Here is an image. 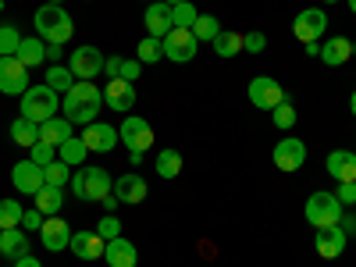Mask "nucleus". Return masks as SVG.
<instances>
[{"label":"nucleus","mask_w":356,"mask_h":267,"mask_svg":"<svg viewBox=\"0 0 356 267\" xmlns=\"http://www.w3.org/2000/svg\"><path fill=\"white\" fill-rule=\"evenodd\" d=\"M65 118L72 125H93L104 107V89L89 79H75V86L65 93Z\"/></svg>","instance_id":"nucleus-1"},{"label":"nucleus","mask_w":356,"mask_h":267,"mask_svg":"<svg viewBox=\"0 0 356 267\" xmlns=\"http://www.w3.org/2000/svg\"><path fill=\"white\" fill-rule=\"evenodd\" d=\"M33 25H36V36H40L43 43H57V47H65V43L72 40V33H75L72 15H68L65 8H57V4H43V8L36 11Z\"/></svg>","instance_id":"nucleus-2"},{"label":"nucleus","mask_w":356,"mask_h":267,"mask_svg":"<svg viewBox=\"0 0 356 267\" xmlns=\"http://www.w3.org/2000/svg\"><path fill=\"white\" fill-rule=\"evenodd\" d=\"M18 107H22V118L43 125V122H50V118H57V107H61V100H57V93H54L47 82H40V86H29V89H25Z\"/></svg>","instance_id":"nucleus-3"},{"label":"nucleus","mask_w":356,"mask_h":267,"mask_svg":"<svg viewBox=\"0 0 356 267\" xmlns=\"http://www.w3.org/2000/svg\"><path fill=\"white\" fill-rule=\"evenodd\" d=\"M72 193L79 196V200H104L111 189H114V178L107 175V168H100V164H86V168H79L75 175H72Z\"/></svg>","instance_id":"nucleus-4"},{"label":"nucleus","mask_w":356,"mask_h":267,"mask_svg":"<svg viewBox=\"0 0 356 267\" xmlns=\"http://www.w3.org/2000/svg\"><path fill=\"white\" fill-rule=\"evenodd\" d=\"M342 211H346V207L339 203L335 193H314V196L307 200V207H303V214H307V221H310L314 228H332V225H339V221H342Z\"/></svg>","instance_id":"nucleus-5"},{"label":"nucleus","mask_w":356,"mask_h":267,"mask_svg":"<svg viewBox=\"0 0 356 267\" xmlns=\"http://www.w3.org/2000/svg\"><path fill=\"white\" fill-rule=\"evenodd\" d=\"M118 136H122V143L129 146V154H146L154 146V129H150V122L146 118H139V114H125V122H122V129H118Z\"/></svg>","instance_id":"nucleus-6"},{"label":"nucleus","mask_w":356,"mask_h":267,"mask_svg":"<svg viewBox=\"0 0 356 267\" xmlns=\"http://www.w3.org/2000/svg\"><path fill=\"white\" fill-rule=\"evenodd\" d=\"M161 43H164V57L175 65H189L200 50V40L193 36V29H171Z\"/></svg>","instance_id":"nucleus-7"},{"label":"nucleus","mask_w":356,"mask_h":267,"mask_svg":"<svg viewBox=\"0 0 356 267\" xmlns=\"http://www.w3.org/2000/svg\"><path fill=\"white\" fill-rule=\"evenodd\" d=\"M324 29H328V15H324L321 8H307V11L296 15V22H292V36L307 47V43H321Z\"/></svg>","instance_id":"nucleus-8"},{"label":"nucleus","mask_w":356,"mask_h":267,"mask_svg":"<svg viewBox=\"0 0 356 267\" xmlns=\"http://www.w3.org/2000/svg\"><path fill=\"white\" fill-rule=\"evenodd\" d=\"M104 65H107V57H104L100 47H79V50H72V57H68L72 75H75V79H89V82L104 72Z\"/></svg>","instance_id":"nucleus-9"},{"label":"nucleus","mask_w":356,"mask_h":267,"mask_svg":"<svg viewBox=\"0 0 356 267\" xmlns=\"http://www.w3.org/2000/svg\"><path fill=\"white\" fill-rule=\"evenodd\" d=\"M250 104L253 107H260V111H275L282 100H285V89L278 86V79H271V75H257V79H250Z\"/></svg>","instance_id":"nucleus-10"},{"label":"nucleus","mask_w":356,"mask_h":267,"mask_svg":"<svg viewBox=\"0 0 356 267\" xmlns=\"http://www.w3.org/2000/svg\"><path fill=\"white\" fill-rule=\"evenodd\" d=\"M29 82V68L18 61V57H0V93L4 97H22Z\"/></svg>","instance_id":"nucleus-11"},{"label":"nucleus","mask_w":356,"mask_h":267,"mask_svg":"<svg viewBox=\"0 0 356 267\" xmlns=\"http://www.w3.org/2000/svg\"><path fill=\"white\" fill-rule=\"evenodd\" d=\"M40 243H43V250H50V253H65V250L72 246V228H68V221H65L61 214H50V218L43 221V228H40Z\"/></svg>","instance_id":"nucleus-12"},{"label":"nucleus","mask_w":356,"mask_h":267,"mask_svg":"<svg viewBox=\"0 0 356 267\" xmlns=\"http://www.w3.org/2000/svg\"><path fill=\"white\" fill-rule=\"evenodd\" d=\"M104 107L107 111H118V114H129L136 107V82L107 79V86H104Z\"/></svg>","instance_id":"nucleus-13"},{"label":"nucleus","mask_w":356,"mask_h":267,"mask_svg":"<svg viewBox=\"0 0 356 267\" xmlns=\"http://www.w3.org/2000/svg\"><path fill=\"white\" fill-rule=\"evenodd\" d=\"M82 143H86L89 154H111L114 146L122 143V136H118V129L107 125V122H93V125L82 129Z\"/></svg>","instance_id":"nucleus-14"},{"label":"nucleus","mask_w":356,"mask_h":267,"mask_svg":"<svg viewBox=\"0 0 356 267\" xmlns=\"http://www.w3.org/2000/svg\"><path fill=\"white\" fill-rule=\"evenodd\" d=\"M303 164H307V143L296 136H285L275 146V168L278 171H300Z\"/></svg>","instance_id":"nucleus-15"},{"label":"nucleus","mask_w":356,"mask_h":267,"mask_svg":"<svg viewBox=\"0 0 356 267\" xmlns=\"http://www.w3.org/2000/svg\"><path fill=\"white\" fill-rule=\"evenodd\" d=\"M11 182H15L18 193L36 196V193L47 186V178H43V168H40V164H33V161H18V164L11 168Z\"/></svg>","instance_id":"nucleus-16"},{"label":"nucleus","mask_w":356,"mask_h":267,"mask_svg":"<svg viewBox=\"0 0 356 267\" xmlns=\"http://www.w3.org/2000/svg\"><path fill=\"white\" fill-rule=\"evenodd\" d=\"M346 243H349V235L342 232V225H332V228H317L314 250H317L321 260H335V257H342Z\"/></svg>","instance_id":"nucleus-17"},{"label":"nucleus","mask_w":356,"mask_h":267,"mask_svg":"<svg viewBox=\"0 0 356 267\" xmlns=\"http://www.w3.org/2000/svg\"><path fill=\"white\" fill-rule=\"evenodd\" d=\"M143 25H146V36L164 40L171 29H175V22H171V8L164 4V0H154V4L146 8V15H143Z\"/></svg>","instance_id":"nucleus-18"},{"label":"nucleus","mask_w":356,"mask_h":267,"mask_svg":"<svg viewBox=\"0 0 356 267\" xmlns=\"http://www.w3.org/2000/svg\"><path fill=\"white\" fill-rule=\"evenodd\" d=\"M324 171H328L335 182H356V154L353 150H332L328 161H324Z\"/></svg>","instance_id":"nucleus-19"},{"label":"nucleus","mask_w":356,"mask_h":267,"mask_svg":"<svg viewBox=\"0 0 356 267\" xmlns=\"http://www.w3.org/2000/svg\"><path fill=\"white\" fill-rule=\"evenodd\" d=\"M79 260H100L104 257V250H107V243L100 239L97 232H72V246H68Z\"/></svg>","instance_id":"nucleus-20"},{"label":"nucleus","mask_w":356,"mask_h":267,"mask_svg":"<svg viewBox=\"0 0 356 267\" xmlns=\"http://www.w3.org/2000/svg\"><path fill=\"white\" fill-rule=\"evenodd\" d=\"M104 260H107V267H136L139 253H136V246L125 239V235H118V239H111V243H107Z\"/></svg>","instance_id":"nucleus-21"},{"label":"nucleus","mask_w":356,"mask_h":267,"mask_svg":"<svg viewBox=\"0 0 356 267\" xmlns=\"http://www.w3.org/2000/svg\"><path fill=\"white\" fill-rule=\"evenodd\" d=\"M0 257H4V260L29 257V235H25V228H4V232H0Z\"/></svg>","instance_id":"nucleus-22"},{"label":"nucleus","mask_w":356,"mask_h":267,"mask_svg":"<svg viewBox=\"0 0 356 267\" xmlns=\"http://www.w3.org/2000/svg\"><path fill=\"white\" fill-rule=\"evenodd\" d=\"M321 65H328V68H339V65H346L349 57H353V43L349 40H342V36H332V40H324L321 43Z\"/></svg>","instance_id":"nucleus-23"},{"label":"nucleus","mask_w":356,"mask_h":267,"mask_svg":"<svg viewBox=\"0 0 356 267\" xmlns=\"http://www.w3.org/2000/svg\"><path fill=\"white\" fill-rule=\"evenodd\" d=\"M111 193L122 200V203H143L146 200V182H143L139 175H118Z\"/></svg>","instance_id":"nucleus-24"},{"label":"nucleus","mask_w":356,"mask_h":267,"mask_svg":"<svg viewBox=\"0 0 356 267\" xmlns=\"http://www.w3.org/2000/svg\"><path fill=\"white\" fill-rule=\"evenodd\" d=\"M15 57H18L25 68H40V65L47 61V43H43L40 36H29V40H22V47H18Z\"/></svg>","instance_id":"nucleus-25"},{"label":"nucleus","mask_w":356,"mask_h":267,"mask_svg":"<svg viewBox=\"0 0 356 267\" xmlns=\"http://www.w3.org/2000/svg\"><path fill=\"white\" fill-rule=\"evenodd\" d=\"M68 136H75L68 118H50V122H43V125H40V139H43V143H50V146H61Z\"/></svg>","instance_id":"nucleus-26"},{"label":"nucleus","mask_w":356,"mask_h":267,"mask_svg":"<svg viewBox=\"0 0 356 267\" xmlns=\"http://www.w3.org/2000/svg\"><path fill=\"white\" fill-rule=\"evenodd\" d=\"M107 79H125V82H136L143 65L139 61H129V57H107V65H104Z\"/></svg>","instance_id":"nucleus-27"},{"label":"nucleus","mask_w":356,"mask_h":267,"mask_svg":"<svg viewBox=\"0 0 356 267\" xmlns=\"http://www.w3.org/2000/svg\"><path fill=\"white\" fill-rule=\"evenodd\" d=\"M33 200H36V211H43L47 218H50V214H61V207H65V189H57V186H43Z\"/></svg>","instance_id":"nucleus-28"},{"label":"nucleus","mask_w":356,"mask_h":267,"mask_svg":"<svg viewBox=\"0 0 356 267\" xmlns=\"http://www.w3.org/2000/svg\"><path fill=\"white\" fill-rule=\"evenodd\" d=\"M57 157H61L68 168L72 164H86V157H89V150H86V143H82V136H68L61 146H57Z\"/></svg>","instance_id":"nucleus-29"},{"label":"nucleus","mask_w":356,"mask_h":267,"mask_svg":"<svg viewBox=\"0 0 356 267\" xmlns=\"http://www.w3.org/2000/svg\"><path fill=\"white\" fill-rule=\"evenodd\" d=\"M11 139H15L18 146H29V150H33V146L40 143V125H36V122H29V118H22V114H18V122L11 125Z\"/></svg>","instance_id":"nucleus-30"},{"label":"nucleus","mask_w":356,"mask_h":267,"mask_svg":"<svg viewBox=\"0 0 356 267\" xmlns=\"http://www.w3.org/2000/svg\"><path fill=\"white\" fill-rule=\"evenodd\" d=\"M154 168H157V175H161V178H178V175H182V154L168 146V150H161V154H157Z\"/></svg>","instance_id":"nucleus-31"},{"label":"nucleus","mask_w":356,"mask_h":267,"mask_svg":"<svg viewBox=\"0 0 356 267\" xmlns=\"http://www.w3.org/2000/svg\"><path fill=\"white\" fill-rule=\"evenodd\" d=\"M47 86L54 89V93H68V89L75 86V75L68 65H50L47 68Z\"/></svg>","instance_id":"nucleus-32"},{"label":"nucleus","mask_w":356,"mask_h":267,"mask_svg":"<svg viewBox=\"0 0 356 267\" xmlns=\"http://www.w3.org/2000/svg\"><path fill=\"white\" fill-rule=\"evenodd\" d=\"M211 47H214L218 57H235V54L243 50V36H239V33H228V29H221L218 40H214Z\"/></svg>","instance_id":"nucleus-33"},{"label":"nucleus","mask_w":356,"mask_h":267,"mask_svg":"<svg viewBox=\"0 0 356 267\" xmlns=\"http://www.w3.org/2000/svg\"><path fill=\"white\" fill-rule=\"evenodd\" d=\"M218 33H221V22H218L214 15H200L196 25H193V36H196L200 43H214Z\"/></svg>","instance_id":"nucleus-34"},{"label":"nucleus","mask_w":356,"mask_h":267,"mask_svg":"<svg viewBox=\"0 0 356 267\" xmlns=\"http://www.w3.org/2000/svg\"><path fill=\"white\" fill-rule=\"evenodd\" d=\"M161 57H164V43L154 40V36H146V40L139 43V50H136V61H139V65H157Z\"/></svg>","instance_id":"nucleus-35"},{"label":"nucleus","mask_w":356,"mask_h":267,"mask_svg":"<svg viewBox=\"0 0 356 267\" xmlns=\"http://www.w3.org/2000/svg\"><path fill=\"white\" fill-rule=\"evenodd\" d=\"M22 203L18 200H0V232L4 228H22Z\"/></svg>","instance_id":"nucleus-36"},{"label":"nucleus","mask_w":356,"mask_h":267,"mask_svg":"<svg viewBox=\"0 0 356 267\" xmlns=\"http://www.w3.org/2000/svg\"><path fill=\"white\" fill-rule=\"evenodd\" d=\"M43 178H47V186L65 189V186L72 182V168H68L65 161H54V164H47V168H43Z\"/></svg>","instance_id":"nucleus-37"},{"label":"nucleus","mask_w":356,"mask_h":267,"mask_svg":"<svg viewBox=\"0 0 356 267\" xmlns=\"http://www.w3.org/2000/svg\"><path fill=\"white\" fill-rule=\"evenodd\" d=\"M22 47V33L8 22V25H0V57H15Z\"/></svg>","instance_id":"nucleus-38"},{"label":"nucleus","mask_w":356,"mask_h":267,"mask_svg":"<svg viewBox=\"0 0 356 267\" xmlns=\"http://www.w3.org/2000/svg\"><path fill=\"white\" fill-rule=\"evenodd\" d=\"M196 18H200V11L193 8V0H186V4H175V8H171V22H175V29H193Z\"/></svg>","instance_id":"nucleus-39"},{"label":"nucleus","mask_w":356,"mask_h":267,"mask_svg":"<svg viewBox=\"0 0 356 267\" xmlns=\"http://www.w3.org/2000/svg\"><path fill=\"white\" fill-rule=\"evenodd\" d=\"M271 118H275V125H278L282 132H289V129L296 125V118H300V114H296V107H292V100L285 97V100H282V104H278V107L271 111Z\"/></svg>","instance_id":"nucleus-40"},{"label":"nucleus","mask_w":356,"mask_h":267,"mask_svg":"<svg viewBox=\"0 0 356 267\" xmlns=\"http://www.w3.org/2000/svg\"><path fill=\"white\" fill-rule=\"evenodd\" d=\"M97 235H100L104 243L118 239V235H122V221H118V214H104V218H100V225H97Z\"/></svg>","instance_id":"nucleus-41"},{"label":"nucleus","mask_w":356,"mask_h":267,"mask_svg":"<svg viewBox=\"0 0 356 267\" xmlns=\"http://www.w3.org/2000/svg\"><path fill=\"white\" fill-rule=\"evenodd\" d=\"M54 157H57V146H50V143H36L33 146V157H29V161H33V164H40V168H47V164H54Z\"/></svg>","instance_id":"nucleus-42"},{"label":"nucleus","mask_w":356,"mask_h":267,"mask_svg":"<svg viewBox=\"0 0 356 267\" xmlns=\"http://www.w3.org/2000/svg\"><path fill=\"white\" fill-rule=\"evenodd\" d=\"M243 50L246 54H264L267 50V36L264 33H246L243 36Z\"/></svg>","instance_id":"nucleus-43"},{"label":"nucleus","mask_w":356,"mask_h":267,"mask_svg":"<svg viewBox=\"0 0 356 267\" xmlns=\"http://www.w3.org/2000/svg\"><path fill=\"white\" fill-rule=\"evenodd\" d=\"M43 221H47L43 211H25V214H22V228H25V232H40Z\"/></svg>","instance_id":"nucleus-44"},{"label":"nucleus","mask_w":356,"mask_h":267,"mask_svg":"<svg viewBox=\"0 0 356 267\" xmlns=\"http://www.w3.org/2000/svg\"><path fill=\"white\" fill-rule=\"evenodd\" d=\"M335 196H339L342 207H353V203H356V182H339Z\"/></svg>","instance_id":"nucleus-45"},{"label":"nucleus","mask_w":356,"mask_h":267,"mask_svg":"<svg viewBox=\"0 0 356 267\" xmlns=\"http://www.w3.org/2000/svg\"><path fill=\"white\" fill-rule=\"evenodd\" d=\"M100 207H104V211H107V214H114V211H118V207H122V200H118L114 193H107V196L100 200Z\"/></svg>","instance_id":"nucleus-46"},{"label":"nucleus","mask_w":356,"mask_h":267,"mask_svg":"<svg viewBox=\"0 0 356 267\" xmlns=\"http://www.w3.org/2000/svg\"><path fill=\"white\" fill-rule=\"evenodd\" d=\"M61 57H65V50H61V47H57V43H47V61L61 65Z\"/></svg>","instance_id":"nucleus-47"},{"label":"nucleus","mask_w":356,"mask_h":267,"mask_svg":"<svg viewBox=\"0 0 356 267\" xmlns=\"http://www.w3.org/2000/svg\"><path fill=\"white\" fill-rule=\"evenodd\" d=\"M339 225H342V232H346V235H356V214H349V218H342Z\"/></svg>","instance_id":"nucleus-48"},{"label":"nucleus","mask_w":356,"mask_h":267,"mask_svg":"<svg viewBox=\"0 0 356 267\" xmlns=\"http://www.w3.org/2000/svg\"><path fill=\"white\" fill-rule=\"evenodd\" d=\"M15 267H43V264H40V260H36L33 253H29V257H22V260H15Z\"/></svg>","instance_id":"nucleus-49"},{"label":"nucleus","mask_w":356,"mask_h":267,"mask_svg":"<svg viewBox=\"0 0 356 267\" xmlns=\"http://www.w3.org/2000/svg\"><path fill=\"white\" fill-rule=\"evenodd\" d=\"M349 111H353V118H356V89H353V97H349Z\"/></svg>","instance_id":"nucleus-50"},{"label":"nucleus","mask_w":356,"mask_h":267,"mask_svg":"<svg viewBox=\"0 0 356 267\" xmlns=\"http://www.w3.org/2000/svg\"><path fill=\"white\" fill-rule=\"evenodd\" d=\"M164 4H168V8H175V4H186V0H164Z\"/></svg>","instance_id":"nucleus-51"},{"label":"nucleus","mask_w":356,"mask_h":267,"mask_svg":"<svg viewBox=\"0 0 356 267\" xmlns=\"http://www.w3.org/2000/svg\"><path fill=\"white\" fill-rule=\"evenodd\" d=\"M47 4H57V8H65V0H47Z\"/></svg>","instance_id":"nucleus-52"},{"label":"nucleus","mask_w":356,"mask_h":267,"mask_svg":"<svg viewBox=\"0 0 356 267\" xmlns=\"http://www.w3.org/2000/svg\"><path fill=\"white\" fill-rule=\"evenodd\" d=\"M349 11H353V15H356V0H349Z\"/></svg>","instance_id":"nucleus-53"},{"label":"nucleus","mask_w":356,"mask_h":267,"mask_svg":"<svg viewBox=\"0 0 356 267\" xmlns=\"http://www.w3.org/2000/svg\"><path fill=\"white\" fill-rule=\"evenodd\" d=\"M324 4H339V0H324Z\"/></svg>","instance_id":"nucleus-54"},{"label":"nucleus","mask_w":356,"mask_h":267,"mask_svg":"<svg viewBox=\"0 0 356 267\" xmlns=\"http://www.w3.org/2000/svg\"><path fill=\"white\" fill-rule=\"evenodd\" d=\"M0 11H4V0H0Z\"/></svg>","instance_id":"nucleus-55"},{"label":"nucleus","mask_w":356,"mask_h":267,"mask_svg":"<svg viewBox=\"0 0 356 267\" xmlns=\"http://www.w3.org/2000/svg\"><path fill=\"white\" fill-rule=\"evenodd\" d=\"M353 54H356V43H353Z\"/></svg>","instance_id":"nucleus-56"},{"label":"nucleus","mask_w":356,"mask_h":267,"mask_svg":"<svg viewBox=\"0 0 356 267\" xmlns=\"http://www.w3.org/2000/svg\"><path fill=\"white\" fill-rule=\"evenodd\" d=\"M146 4H154V0H146Z\"/></svg>","instance_id":"nucleus-57"}]
</instances>
